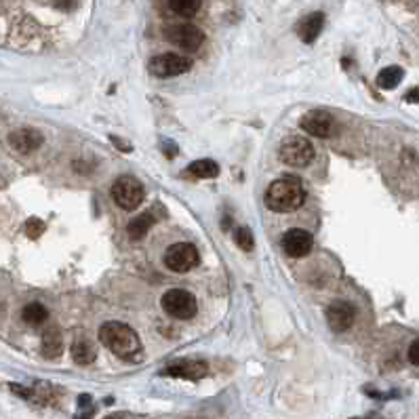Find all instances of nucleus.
I'll return each instance as SVG.
<instances>
[{
	"label": "nucleus",
	"mask_w": 419,
	"mask_h": 419,
	"mask_svg": "<svg viewBox=\"0 0 419 419\" xmlns=\"http://www.w3.org/2000/svg\"><path fill=\"white\" fill-rule=\"evenodd\" d=\"M192 68V61L177 53H162L150 61V72L158 78H173L182 76Z\"/></svg>",
	"instance_id": "0eeeda50"
},
{
	"label": "nucleus",
	"mask_w": 419,
	"mask_h": 419,
	"mask_svg": "<svg viewBox=\"0 0 419 419\" xmlns=\"http://www.w3.org/2000/svg\"><path fill=\"white\" fill-rule=\"evenodd\" d=\"M264 202L274 213H291L306 202V190L295 175H284L272 182L266 190Z\"/></svg>",
	"instance_id": "f03ea898"
},
{
	"label": "nucleus",
	"mask_w": 419,
	"mask_h": 419,
	"mask_svg": "<svg viewBox=\"0 0 419 419\" xmlns=\"http://www.w3.org/2000/svg\"><path fill=\"white\" fill-rule=\"evenodd\" d=\"M99 342L118 358L135 362L142 358V340L139 335L124 322L108 320L99 329Z\"/></svg>",
	"instance_id": "f257e3e1"
},
{
	"label": "nucleus",
	"mask_w": 419,
	"mask_h": 419,
	"mask_svg": "<svg viewBox=\"0 0 419 419\" xmlns=\"http://www.w3.org/2000/svg\"><path fill=\"white\" fill-rule=\"evenodd\" d=\"M316 156V150L310 139L302 135H293L284 139L278 148V158L289 166H308Z\"/></svg>",
	"instance_id": "39448f33"
},
{
	"label": "nucleus",
	"mask_w": 419,
	"mask_h": 419,
	"mask_svg": "<svg viewBox=\"0 0 419 419\" xmlns=\"http://www.w3.org/2000/svg\"><path fill=\"white\" fill-rule=\"evenodd\" d=\"M154 224H156V215H154V208H150V211L137 215V217L127 226L129 238H131V240H142V238L150 232V228H152Z\"/></svg>",
	"instance_id": "dca6fc26"
},
{
	"label": "nucleus",
	"mask_w": 419,
	"mask_h": 419,
	"mask_svg": "<svg viewBox=\"0 0 419 419\" xmlns=\"http://www.w3.org/2000/svg\"><path fill=\"white\" fill-rule=\"evenodd\" d=\"M354 320H356V308L346 300H338L327 308V322L335 333L348 331L354 324Z\"/></svg>",
	"instance_id": "9b49d317"
},
{
	"label": "nucleus",
	"mask_w": 419,
	"mask_h": 419,
	"mask_svg": "<svg viewBox=\"0 0 419 419\" xmlns=\"http://www.w3.org/2000/svg\"><path fill=\"white\" fill-rule=\"evenodd\" d=\"M405 101H407V104H419V87L407 91V93H405Z\"/></svg>",
	"instance_id": "393cba45"
},
{
	"label": "nucleus",
	"mask_w": 419,
	"mask_h": 419,
	"mask_svg": "<svg viewBox=\"0 0 419 419\" xmlns=\"http://www.w3.org/2000/svg\"><path fill=\"white\" fill-rule=\"evenodd\" d=\"M322 26H324V15L322 13H312L306 19H302V23L298 26V34H300V38L304 40L306 45H312L314 40L320 36Z\"/></svg>",
	"instance_id": "4468645a"
},
{
	"label": "nucleus",
	"mask_w": 419,
	"mask_h": 419,
	"mask_svg": "<svg viewBox=\"0 0 419 419\" xmlns=\"http://www.w3.org/2000/svg\"><path fill=\"white\" fill-rule=\"evenodd\" d=\"M146 198V188L131 175H122L112 186V200L124 211H137Z\"/></svg>",
	"instance_id": "7ed1b4c3"
},
{
	"label": "nucleus",
	"mask_w": 419,
	"mask_h": 419,
	"mask_svg": "<svg viewBox=\"0 0 419 419\" xmlns=\"http://www.w3.org/2000/svg\"><path fill=\"white\" fill-rule=\"evenodd\" d=\"M234 242L242 249V251H251L255 246V238H253V232L249 228H236L234 230Z\"/></svg>",
	"instance_id": "4be33fe9"
},
{
	"label": "nucleus",
	"mask_w": 419,
	"mask_h": 419,
	"mask_svg": "<svg viewBox=\"0 0 419 419\" xmlns=\"http://www.w3.org/2000/svg\"><path fill=\"white\" fill-rule=\"evenodd\" d=\"M202 5V0H169V9L179 17H194Z\"/></svg>",
	"instance_id": "412c9836"
},
{
	"label": "nucleus",
	"mask_w": 419,
	"mask_h": 419,
	"mask_svg": "<svg viewBox=\"0 0 419 419\" xmlns=\"http://www.w3.org/2000/svg\"><path fill=\"white\" fill-rule=\"evenodd\" d=\"M0 314H3V302H0Z\"/></svg>",
	"instance_id": "c85d7f7f"
},
{
	"label": "nucleus",
	"mask_w": 419,
	"mask_h": 419,
	"mask_svg": "<svg viewBox=\"0 0 419 419\" xmlns=\"http://www.w3.org/2000/svg\"><path fill=\"white\" fill-rule=\"evenodd\" d=\"M45 222L43 220H38V217H32V220H28L26 222V234L30 236V238H38V236H43V232H45Z\"/></svg>",
	"instance_id": "5701e85b"
},
{
	"label": "nucleus",
	"mask_w": 419,
	"mask_h": 419,
	"mask_svg": "<svg viewBox=\"0 0 419 419\" xmlns=\"http://www.w3.org/2000/svg\"><path fill=\"white\" fill-rule=\"evenodd\" d=\"M43 354L47 358H57L64 352V338H61V331L59 329H47L43 333Z\"/></svg>",
	"instance_id": "f3484780"
},
{
	"label": "nucleus",
	"mask_w": 419,
	"mask_h": 419,
	"mask_svg": "<svg viewBox=\"0 0 419 419\" xmlns=\"http://www.w3.org/2000/svg\"><path fill=\"white\" fill-rule=\"evenodd\" d=\"M280 244H282V251L289 257L300 260V257L310 255V251L314 246V238H312L310 232H306L302 228H291V230H286L282 234Z\"/></svg>",
	"instance_id": "9d476101"
},
{
	"label": "nucleus",
	"mask_w": 419,
	"mask_h": 419,
	"mask_svg": "<svg viewBox=\"0 0 419 419\" xmlns=\"http://www.w3.org/2000/svg\"><path fill=\"white\" fill-rule=\"evenodd\" d=\"M409 360H411V364L419 367V340H415V342L409 346Z\"/></svg>",
	"instance_id": "b1692460"
},
{
	"label": "nucleus",
	"mask_w": 419,
	"mask_h": 419,
	"mask_svg": "<svg viewBox=\"0 0 419 419\" xmlns=\"http://www.w3.org/2000/svg\"><path fill=\"white\" fill-rule=\"evenodd\" d=\"M106 419H122V415H110V417H106Z\"/></svg>",
	"instance_id": "cd10ccee"
},
{
	"label": "nucleus",
	"mask_w": 419,
	"mask_h": 419,
	"mask_svg": "<svg viewBox=\"0 0 419 419\" xmlns=\"http://www.w3.org/2000/svg\"><path fill=\"white\" fill-rule=\"evenodd\" d=\"M405 78V70L398 68V66H388L384 68L380 74H377V85L382 89L390 91V89H396L400 85V80Z\"/></svg>",
	"instance_id": "a211bd4d"
},
{
	"label": "nucleus",
	"mask_w": 419,
	"mask_h": 419,
	"mask_svg": "<svg viewBox=\"0 0 419 419\" xmlns=\"http://www.w3.org/2000/svg\"><path fill=\"white\" fill-rule=\"evenodd\" d=\"M186 175L190 177H196V179H213L220 175V164L211 158H202V160H194L190 166Z\"/></svg>",
	"instance_id": "2eb2a0df"
},
{
	"label": "nucleus",
	"mask_w": 419,
	"mask_h": 419,
	"mask_svg": "<svg viewBox=\"0 0 419 419\" xmlns=\"http://www.w3.org/2000/svg\"><path fill=\"white\" fill-rule=\"evenodd\" d=\"M160 306H162V310L166 314L177 318V320H190L198 312L196 298L192 295L190 291H186V289H171V291H166L164 295H162V300H160Z\"/></svg>",
	"instance_id": "20e7f679"
},
{
	"label": "nucleus",
	"mask_w": 419,
	"mask_h": 419,
	"mask_svg": "<svg viewBox=\"0 0 419 419\" xmlns=\"http://www.w3.org/2000/svg\"><path fill=\"white\" fill-rule=\"evenodd\" d=\"M43 144H45V135L38 129H30V127L17 129L9 135V146L19 154H30V152L38 150Z\"/></svg>",
	"instance_id": "ddd939ff"
},
{
	"label": "nucleus",
	"mask_w": 419,
	"mask_h": 419,
	"mask_svg": "<svg viewBox=\"0 0 419 419\" xmlns=\"http://www.w3.org/2000/svg\"><path fill=\"white\" fill-rule=\"evenodd\" d=\"M300 127H302L308 135H312V137L327 139V137L335 135V129H338V122H335V118H333L329 112L312 110V112H308L306 116H302Z\"/></svg>",
	"instance_id": "6e6552de"
},
{
	"label": "nucleus",
	"mask_w": 419,
	"mask_h": 419,
	"mask_svg": "<svg viewBox=\"0 0 419 419\" xmlns=\"http://www.w3.org/2000/svg\"><path fill=\"white\" fill-rule=\"evenodd\" d=\"M21 318H23L26 324H30V327H38V324H43V322L49 318V310H47L43 304L32 302V304H28V306L21 310Z\"/></svg>",
	"instance_id": "6ab92c4d"
},
{
	"label": "nucleus",
	"mask_w": 419,
	"mask_h": 419,
	"mask_svg": "<svg viewBox=\"0 0 419 419\" xmlns=\"http://www.w3.org/2000/svg\"><path fill=\"white\" fill-rule=\"evenodd\" d=\"M112 142L116 144V148H118V150L122 148L124 152H131V146H127V144H124V142H120V139H116V137H112Z\"/></svg>",
	"instance_id": "bb28decb"
},
{
	"label": "nucleus",
	"mask_w": 419,
	"mask_h": 419,
	"mask_svg": "<svg viewBox=\"0 0 419 419\" xmlns=\"http://www.w3.org/2000/svg\"><path fill=\"white\" fill-rule=\"evenodd\" d=\"M200 264V255L194 244L190 242H175L164 251V266L171 272L186 274Z\"/></svg>",
	"instance_id": "423d86ee"
},
{
	"label": "nucleus",
	"mask_w": 419,
	"mask_h": 419,
	"mask_svg": "<svg viewBox=\"0 0 419 419\" xmlns=\"http://www.w3.org/2000/svg\"><path fill=\"white\" fill-rule=\"evenodd\" d=\"M206 371H208V367L202 360H175L169 367H164L160 373L169 375V377H179V380L196 382V380H202Z\"/></svg>",
	"instance_id": "f8f14e48"
},
{
	"label": "nucleus",
	"mask_w": 419,
	"mask_h": 419,
	"mask_svg": "<svg viewBox=\"0 0 419 419\" xmlns=\"http://www.w3.org/2000/svg\"><path fill=\"white\" fill-rule=\"evenodd\" d=\"M166 38L171 40L173 45H177L184 51H198L204 43V34L200 28L192 26V23H179V26H171L166 30Z\"/></svg>",
	"instance_id": "1a4fd4ad"
},
{
	"label": "nucleus",
	"mask_w": 419,
	"mask_h": 419,
	"mask_svg": "<svg viewBox=\"0 0 419 419\" xmlns=\"http://www.w3.org/2000/svg\"><path fill=\"white\" fill-rule=\"evenodd\" d=\"M55 5H57L59 9H70V7L74 5V0H55Z\"/></svg>",
	"instance_id": "a878e982"
},
{
	"label": "nucleus",
	"mask_w": 419,
	"mask_h": 419,
	"mask_svg": "<svg viewBox=\"0 0 419 419\" xmlns=\"http://www.w3.org/2000/svg\"><path fill=\"white\" fill-rule=\"evenodd\" d=\"M95 356H97V352H95V348L89 342H85V340L74 342V346H72V358H74L76 364H91L95 360Z\"/></svg>",
	"instance_id": "aec40b11"
}]
</instances>
